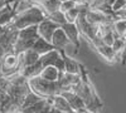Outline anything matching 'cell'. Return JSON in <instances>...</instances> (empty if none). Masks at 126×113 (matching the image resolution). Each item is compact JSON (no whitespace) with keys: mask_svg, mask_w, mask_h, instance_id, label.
<instances>
[{"mask_svg":"<svg viewBox=\"0 0 126 113\" xmlns=\"http://www.w3.org/2000/svg\"><path fill=\"white\" fill-rule=\"evenodd\" d=\"M81 77L82 78L79 80V83L73 87V90L83 99V102L86 103V107H87L88 111L96 113L98 109L102 108V102L100 100V98L96 93V89H94L92 82L88 78L87 70H86L85 67L82 68Z\"/></svg>","mask_w":126,"mask_h":113,"instance_id":"cell-1","label":"cell"},{"mask_svg":"<svg viewBox=\"0 0 126 113\" xmlns=\"http://www.w3.org/2000/svg\"><path fill=\"white\" fill-rule=\"evenodd\" d=\"M46 18H47V14L43 12V9L39 5H35L33 8H30L29 10H27V12L15 15L12 25L14 28H16L18 30H20V29L27 28V26L38 25Z\"/></svg>","mask_w":126,"mask_h":113,"instance_id":"cell-2","label":"cell"},{"mask_svg":"<svg viewBox=\"0 0 126 113\" xmlns=\"http://www.w3.org/2000/svg\"><path fill=\"white\" fill-rule=\"evenodd\" d=\"M28 80H29L30 89L33 92H35L37 94H39L40 97H43V98H47V97L61 93V87H59L58 80L57 82H50V80H47L44 78H42L40 75L29 78Z\"/></svg>","mask_w":126,"mask_h":113,"instance_id":"cell-3","label":"cell"},{"mask_svg":"<svg viewBox=\"0 0 126 113\" xmlns=\"http://www.w3.org/2000/svg\"><path fill=\"white\" fill-rule=\"evenodd\" d=\"M0 69H1L3 77H12L22 70L20 57L16 53L8 52L0 60Z\"/></svg>","mask_w":126,"mask_h":113,"instance_id":"cell-4","label":"cell"},{"mask_svg":"<svg viewBox=\"0 0 126 113\" xmlns=\"http://www.w3.org/2000/svg\"><path fill=\"white\" fill-rule=\"evenodd\" d=\"M40 62L43 67L54 65L59 70H64V50L53 49L50 52L40 55Z\"/></svg>","mask_w":126,"mask_h":113,"instance_id":"cell-5","label":"cell"},{"mask_svg":"<svg viewBox=\"0 0 126 113\" xmlns=\"http://www.w3.org/2000/svg\"><path fill=\"white\" fill-rule=\"evenodd\" d=\"M76 24H77V26L79 29L81 35L85 37L92 44L94 40H96V38H97V25H93L90 22H87V19H86V16H85L83 13L78 16Z\"/></svg>","mask_w":126,"mask_h":113,"instance_id":"cell-6","label":"cell"},{"mask_svg":"<svg viewBox=\"0 0 126 113\" xmlns=\"http://www.w3.org/2000/svg\"><path fill=\"white\" fill-rule=\"evenodd\" d=\"M81 78H82L81 74H72V73H67V72L62 70L61 77L58 79V83H59V87H61V93L64 90L73 89V87L79 83Z\"/></svg>","mask_w":126,"mask_h":113,"instance_id":"cell-7","label":"cell"},{"mask_svg":"<svg viewBox=\"0 0 126 113\" xmlns=\"http://www.w3.org/2000/svg\"><path fill=\"white\" fill-rule=\"evenodd\" d=\"M61 25H58L57 23H54L53 20H50L48 16L43 20V22H40L38 24V33H39V37L47 39L48 42H52V37H53L56 29L59 28Z\"/></svg>","mask_w":126,"mask_h":113,"instance_id":"cell-8","label":"cell"},{"mask_svg":"<svg viewBox=\"0 0 126 113\" xmlns=\"http://www.w3.org/2000/svg\"><path fill=\"white\" fill-rule=\"evenodd\" d=\"M63 30L66 32L68 39L71 40V44H73L77 49L81 47V40H79V37H81V33H79V29L77 26L76 23H66L62 25Z\"/></svg>","mask_w":126,"mask_h":113,"instance_id":"cell-9","label":"cell"},{"mask_svg":"<svg viewBox=\"0 0 126 113\" xmlns=\"http://www.w3.org/2000/svg\"><path fill=\"white\" fill-rule=\"evenodd\" d=\"M61 94H63V96L66 97V99L69 102L71 107L75 109V111H86V109H87L86 103L83 102V99H82L73 89L64 90V92H62Z\"/></svg>","mask_w":126,"mask_h":113,"instance_id":"cell-10","label":"cell"},{"mask_svg":"<svg viewBox=\"0 0 126 113\" xmlns=\"http://www.w3.org/2000/svg\"><path fill=\"white\" fill-rule=\"evenodd\" d=\"M50 43L53 44V47H54L56 49L63 50V49L66 48V45L71 44V40L68 39V37H67L66 32L63 30V28L59 26V28L56 29L53 37H52V42H50Z\"/></svg>","mask_w":126,"mask_h":113,"instance_id":"cell-11","label":"cell"},{"mask_svg":"<svg viewBox=\"0 0 126 113\" xmlns=\"http://www.w3.org/2000/svg\"><path fill=\"white\" fill-rule=\"evenodd\" d=\"M96 49V52L105 59V60H107L109 63H116V62H120L119 60V57L116 54V52L113 50V48L111 45H106V44H101L98 45L97 48H94Z\"/></svg>","mask_w":126,"mask_h":113,"instance_id":"cell-12","label":"cell"},{"mask_svg":"<svg viewBox=\"0 0 126 113\" xmlns=\"http://www.w3.org/2000/svg\"><path fill=\"white\" fill-rule=\"evenodd\" d=\"M19 57H20V63H22V68L34 64V63H37V62L40 59V54L37 53L33 48L27 49V50H24V52L19 53Z\"/></svg>","mask_w":126,"mask_h":113,"instance_id":"cell-13","label":"cell"},{"mask_svg":"<svg viewBox=\"0 0 126 113\" xmlns=\"http://www.w3.org/2000/svg\"><path fill=\"white\" fill-rule=\"evenodd\" d=\"M33 49L35 50L37 53H39L40 55H43V54L50 52V50H53L56 48L53 47V44H52L50 42H48L47 39L42 38V37H38L37 40H35V43H34V45H33Z\"/></svg>","mask_w":126,"mask_h":113,"instance_id":"cell-14","label":"cell"},{"mask_svg":"<svg viewBox=\"0 0 126 113\" xmlns=\"http://www.w3.org/2000/svg\"><path fill=\"white\" fill-rule=\"evenodd\" d=\"M61 72L57 67L54 65H48V67H44L43 69H42L40 72V77L42 78H44L47 80H50V82H57L61 77Z\"/></svg>","mask_w":126,"mask_h":113,"instance_id":"cell-15","label":"cell"},{"mask_svg":"<svg viewBox=\"0 0 126 113\" xmlns=\"http://www.w3.org/2000/svg\"><path fill=\"white\" fill-rule=\"evenodd\" d=\"M44 67H43V64H42V62H40V59L37 62V63H34V64H32V65H28V67H24V68H22V70H20V73H22L25 78H33V77H37V75H39L40 74V72H42V69H43Z\"/></svg>","mask_w":126,"mask_h":113,"instance_id":"cell-16","label":"cell"},{"mask_svg":"<svg viewBox=\"0 0 126 113\" xmlns=\"http://www.w3.org/2000/svg\"><path fill=\"white\" fill-rule=\"evenodd\" d=\"M82 68H83V65L81 63H78L75 59H72L71 57L64 54V72L72 73V74H81Z\"/></svg>","mask_w":126,"mask_h":113,"instance_id":"cell-17","label":"cell"},{"mask_svg":"<svg viewBox=\"0 0 126 113\" xmlns=\"http://www.w3.org/2000/svg\"><path fill=\"white\" fill-rule=\"evenodd\" d=\"M43 12L47 14V16L52 13L57 12V10H61V5H62V0H44L40 4H38Z\"/></svg>","mask_w":126,"mask_h":113,"instance_id":"cell-18","label":"cell"},{"mask_svg":"<svg viewBox=\"0 0 126 113\" xmlns=\"http://www.w3.org/2000/svg\"><path fill=\"white\" fill-rule=\"evenodd\" d=\"M39 37L38 33V25H32V26H27L23 28L18 32V38L19 39H37Z\"/></svg>","mask_w":126,"mask_h":113,"instance_id":"cell-19","label":"cell"},{"mask_svg":"<svg viewBox=\"0 0 126 113\" xmlns=\"http://www.w3.org/2000/svg\"><path fill=\"white\" fill-rule=\"evenodd\" d=\"M35 5L37 4H35L34 0H18V1L14 3V5H13V10H14L15 15H18L20 13L27 12V10H29L30 8H33Z\"/></svg>","mask_w":126,"mask_h":113,"instance_id":"cell-20","label":"cell"},{"mask_svg":"<svg viewBox=\"0 0 126 113\" xmlns=\"http://www.w3.org/2000/svg\"><path fill=\"white\" fill-rule=\"evenodd\" d=\"M112 30L116 38H125L126 37V19H116L113 22V25H112Z\"/></svg>","mask_w":126,"mask_h":113,"instance_id":"cell-21","label":"cell"},{"mask_svg":"<svg viewBox=\"0 0 126 113\" xmlns=\"http://www.w3.org/2000/svg\"><path fill=\"white\" fill-rule=\"evenodd\" d=\"M42 99H44V98H43V97H40L39 94H37L35 92L30 90L29 93L25 96L24 100H23V103H22V108H23V109H25V108H28V107H30V106H33V104L38 103V102H39V100H42Z\"/></svg>","mask_w":126,"mask_h":113,"instance_id":"cell-22","label":"cell"},{"mask_svg":"<svg viewBox=\"0 0 126 113\" xmlns=\"http://www.w3.org/2000/svg\"><path fill=\"white\" fill-rule=\"evenodd\" d=\"M48 18L50 20H53L54 23H57L58 25H63V24H66L67 23V19H66V13H63L62 10H57V12L54 13H52L48 15Z\"/></svg>","mask_w":126,"mask_h":113,"instance_id":"cell-23","label":"cell"},{"mask_svg":"<svg viewBox=\"0 0 126 113\" xmlns=\"http://www.w3.org/2000/svg\"><path fill=\"white\" fill-rule=\"evenodd\" d=\"M124 47H125V38H116L115 39V42L112 44V48H113L115 52H116L120 62H121V54H122Z\"/></svg>","mask_w":126,"mask_h":113,"instance_id":"cell-24","label":"cell"},{"mask_svg":"<svg viewBox=\"0 0 126 113\" xmlns=\"http://www.w3.org/2000/svg\"><path fill=\"white\" fill-rule=\"evenodd\" d=\"M81 14H82V12L76 6V8L68 10V12L66 13V19H67L68 23H76L77 19H78V16H79Z\"/></svg>","mask_w":126,"mask_h":113,"instance_id":"cell-25","label":"cell"},{"mask_svg":"<svg viewBox=\"0 0 126 113\" xmlns=\"http://www.w3.org/2000/svg\"><path fill=\"white\" fill-rule=\"evenodd\" d=\"M77 3L75 1V0H62V5H61V10L63 13H67L68 10L76 8Z\"/></svg>","mask_w":126,"mask_h":113,"instance_id":"cell-26","label":"cell"},{"mask_svg":"<svg viewBox=\"0 0 126 113\" xmlns=\"http://www.w3.org/2000/svg\"><path fill=\"white\" fill-rule=\"evenodd\" d=\"M101 39H102L103 44L111 45V47H112V44H113V42H115V39H116V35H115L113 30H112V32H110V33H107V34H105Z\"/></svg>","mask_w":126,"mask_h":113,"instance_id":"cell-27","label":"cell"},{"mask_svg":"<svg viewBox=\"0 0 126 113\" xmlns=\"http://www.w3.org/2000/svg\"><path fill=\"white\" fill-rule=\"evenodd\" d=\"M125 6H126V0H115L112 4V10L115 13H117L120 10H122Z\"/></svg>","mask_w":126,"mask_h":113,"instance_id":"cell-28","label":"cell"},{"mask_svg":"<svg viewBox=\"0 0 126 113\" xmlns=\"http://www.w3.org/2000/svg\"><path fill=\"white\" fill-rule=\"evenodd\" d=\"M121 64L122 65L126 64V37H125V47H124L122 54H121Z\"/></svg>","mask_w":126,"mask_h":113,"instance_id":"cell-29","label":"cell"},{"mask_svg":"<svg viewBox=\"0 0 126 113\" xmlns=\"http://www.w3.org/2000/svg\"><path fill=\"white\" fill-rule=\"evenodd\" d=\"M5 54H6V49H5L1 44H0V60H1V58H3Z\"/></svg>","mask_w":126,"mask_h":113,"instance_id":"cell-30","label":"cell"},{"mask_svg":"<svg viewBox=\"0 0 126 113\" xmlns=\"http://www.w3.org/2000/svg\"><path fill=\"white\" fill-rule=\"evenodd\" d=\"M48 113H63V112H61L59 109H57L54 107H50V109L48 111Z\"/></svg>","mask_w":126,"mask_h":113,"instance_id":"cell-31","label":"cell"},{"mask_svg":"<svg viewBox=\"0 0 126 113\" xmlns=\"http://www.w3.org/2000/svg\"><path fill=\"white\" fill-rule=\"evenodd\" d=\"M5 30H6V26H1V25H0V37L5 33Z\"/></svg>","mask_w":126,"mask_h":113,"instance_id":"cell-32","label":"cell"},{"mask_svg":"<svg viewBox=\"0 0 126 113\" xmlns=\"http://www.w3.org/2000/svg\"><path fill=\"white\" fill-rule=\"evenodd\" d=\"M1 77H3V74H1V69H0V79H1Z\"/></svg>","mask_w":126,"mask_h":113,"instance_id":"cell-33","label":"cell"}]
</instances>
